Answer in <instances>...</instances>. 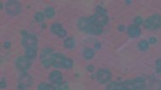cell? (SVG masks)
<instances>
[{
  "label": "cell",
  "instance_id": "1",
  "mask_svg": "<svg viewBox=\"0 0 161 90\" xmlns=\"http://www.w3.org/2000/svg\"><path fill=\"white\" fill-rule=\"evenodd\" d=\"M78 27L80 31L95 35L100 34L103 31V26L93 23L89 18H80L78 21Z\"/></svg>",
  "mask_w": 161,
  "mask_h": 90
},
{
  "label": "cell",
  "instance_id": "2",
  "mask_svg": "<svg viewBox=\"0 0 161 90\" xmlns=\"http://www.w3.org/2000/svg\"><path fill=\"white\" fill-rule=\"evenodd\" d=\"M53 65L55 68L70 69L73 66V61L63 54H55L53 58Z\"/></svg>",
  "mask_w": 161,
  "mask_h": 90
},
{
  "label": "cell",
  "instance_id": "3",
  "mask_svg": "<svg viewBox=\"0 0 161 90\" xmlns=\"http://www.w3.org/2000/svg\"><path fill=\"white\" fill-rule=\"evenodd\" d=\"M54 54H53V50L49 48H46V49L43 50L42 53H41L40 59L41 63L44 68H48L51 65H53Z\"/></svg>",
  "mask_w": 161,
  "mask_h": 90
},
{
  "label": "cell",
  "instance_id": "4",
  "mask_svg": "<svg viewBox=\"0 0 161 90\" xmlns=\"http://www.w3.org/2000/svg\"><path fill=\"white\" fill-rule=\"evenodd\" d=\"M143 25L144 27L149 30H157L161 27V16L159 15H153L149 16L144 21Z\"/></svg>",
  "mask_w": 161,
  "mask_h": 90
},
{
  "label": "cell",
  "instance_id": "5",
  "mask_svg": "<svg viewBox=\"0 0 161 90\" xmlns=\"http://www.w3.org/2000/svg\"><path fill=\"white\" fill-rule=\"evenodd\" d=\"M21 44L25 50H26V49H37V37L33 34L25 33L22 36Z\"/></svg>",
  "mask_w": 161,
  "mask_h": 90
},
{
  "label": "cell",
  "instance_id": "6",
  "mask_svg": "<svg viewBox=\"0 0 161 90\" xmlns=\"http://www.w3.org/2000/svg\"><path fill=\"white\" fill-rule=\"evenodd\" d=\"M5 10L9 16H16L19 15L21 11V3L16 0H9L6 3L5 5Z\"/></svg>",
  "mask_w": 161,
  "mask_h": 90
},
{
  "label": "cell",
  "instance_id": "7",
  "mask_svg": "<svg viewBox=\"0 0 161 90\" xmlns=\"http://www.w3.org/2000/svg\"><path fill=\"white\" fill-rule=\"evenodd\" d=\"M31 59H29L26 56H20L16 60V68L18 69L21 72H24L27 71L28 69L31 66Z\"/></svg>",
  "mask_w": 161,
  "mask_h": 90
},
{
  "label": "cell",
  "instance_id": "8",
  "mask_svg": "<svg viewBox=\"0 0 161 90\" xmlns=\"http://www.w3.org/2000/svg\"><path fill=\"white\" fill-rule=\"evenodd\" d=\"M96 78L99 83H107V82L110 80V78H111V72H109L108 69H99V71L96 72Z\"/></svg>",
  "mask_w": 161,
  "mask_h": 90
},
{
  "label": "cell",
  "instance_id": "9",
  "mask_svg": "<svg viewBox=\"0 0 161 90\" xmlns=\"http://www.w3.org/2000/svg\"><path fill=\"white\" fill-rule=\"evenodd\" d=\"M32 84V79L29 75L24 73L21 76L18 82V88L20 90H25Z\"/></svg>",
  "mask_w": 161,
  "mask_h": 90
},
{
  "label": "cell",
  "instance_id": "10",
  "mask_svg": "<svg viewBox=\"0 0 161 90\" xmlns=\"http://www.w3.org/2000/svg\"><path fill=\"white\" fill-rule=\"evenodd\" d=\"M89 20L94 24H96L98 26H104V25H106L108 21V16H105V15L98 14V13L90 16Z\"/></svg>",
  "mask_w": 161,
  "mask_h": 90
},
{
  "label": "cell",
  "instance_id": "11",
  "mask_svg": "<svg viewBox=\"0 0 161 90\" xmlns=\"http://www.w3.org/2000/svg\"><path fill=\"white\" fill-rule=\"evenodd\" d=\"M51 31L53 34L59 36V37H66V34H67L65 28L63 27L62 25H60L59 23H54L51 26Z\"/></svg>",
  "mask_w": 161,
  "mask_h": 90
},
{
  "label": "cell",
  "instance_id": "12",
  "mask_svg": "<svg viewBox=\"0 0 161 90\" xmlns=\"http://www.w3.org/2000/svg\"><path fill=\"white\" fill-rule=\"evenodd\" d=\"M49 81L53 84H59L62 83L63 80V76L62 73L59 72V71H54V72H52L49 74Z\"/></svg>",
  "mask_w": 161,
  "mask_h": 90
},
{
  "label": "cell",
  "instance_id": "13",
  "mask_svg": "<svg viewBox=\"0 0 161 90\" xmlns=\"http://www.w3.org/2000/svg\"><path fill=\"white\" fill-rule=\"evenodd\" d=\"M133 84L134 88L137 89H143L145 88V80L143 78H136L134 80H131Z\"/></svg>",
  "mask_w": 161,
  "mask_h": 90
},
{
  "label": "cell",
  "instance_id": "14",
  "mask_svg": "<svg viewBox=\"0 0 161 90\" xmlns=\"http://www.w3.org/2000/svg\"><path fill=\"white\" fill-rule=\"evenodd\" d=\"M127 33L131 37H137L141 34V30L136 26H131L127 30Z\"/></svg>",
  "mask_w": 161,
  "mask_h": 90
},
{
  "label": "cell",
  "instance_id": "15",
  "mask_svg": "<svg viewBox=\"0 0 161 90\" xmlns=\"http://www.w3.org/2000/svg\"><path fill=\"white\" fill-rule=\"evenodd\" d=\"M124 88L123 83H111L108 85L107 90H121Z\"/></svg>",
  "mask_w": 161,
  "mask_h": 90
},
{
  "label": "cell",
  "instance_id": "16",
  "mask_svg": "<svg viewBox=\"0 0 161 90\" xmlns=\"http://www.w3.org/2000/svg\"><path fill=\"white\" fill-rule=\"evenodd\" d=\"M25 56L28 57L29 59H33L37 57V49H26L25 50Z\"/></svg>",
  "mask_w": 161,
  "mask_h": 90
},
{
  "label": "cell",
  "instance_id": "17",
  "mask_svg": "<svg viewBox=\"0 0 161 90\" xmlns=\"http://www.w3.org/2000/svg\"><path fill=\"white\" fill-rule=\"evenodd\" d=\"M64 46L66 49H72L75 47V40L72 37H68L64 41Z\"/></svg>",
  "mask_w": 161,
  "mask_h": 90
},
{
  "label": "cell",
  "instance_id": "18",
  "mask_svg": "<svg viewBox=\"0 0 161 90\" xmlns=\"http://www.w3.org/2000/svg\"><path fill=\"white\" fill-rule=\"evenodd\" d=\"M94 56V50L92 49H87L84 50L83 57L86 59H91Z\"/></svg>",
  "mask_w": 161,
  "mask_h": 90
},
{
  "label": "cell",
  "instance_id": "19",
  "mask_svg": "<svg viewBox=\"0 0 161 90\" xmlns=\"http://www.w3.org/2000/svg\"><path fill=\"white\" fill-rule=\"evenodd\" d=\"M44 13H45V16L48 17V18H53L54 16V14H55V11H54V9L52 8V7H48L44 10Z\"/></svg>",
  "mask_w": 161,
  "mask_h": 90
},
{
  "label": "cell",
  "instance_id": "20",
  "mask_svg": "<svg viewBox=\"0 0 161 90\" xmlns=\"http://www.w3.org/2000/svg\"><path fill=\"white\" fill-rule=\"evenodd\" d=\"M37 90H56L55 88L53 87V85L48 83H41L38 88H37Z\"/></svg>",
  "mask_w": 161,
  "mask_h": 90
},
{
  "label": "cell",
  "instance_id": "21",
  "mask_svg": "<svg viewBox=\"0 0 161 90\" xmlns=\"http://www.w3.org/2000/svg\"><path fill=\"white\" fill-rule=\"evenodd\" d=\"M149 43L146 40L140 41L139 44H138V48H139V50H142V51H145V50H147L149 49Z\"/></svg>",
  "mask_w": 161,
  "mask_h": 90
},
{
  "label": "cell",
  "instance_id": "22",
  "mask_svg": "<svg viewBox=\"0 0 161 90\" xmlns=\"http://www.w3.org/2000/svg\"><path fill=\"white\" fill-rule=\"evenodd\" d=\"M35 20L37 21V22H43L44 21V18H45V16H44L43 13L41 12H37L34 15Z\"/></svg>",
  "mask_w": 161,
  "mask_h": 90
},
{
  "label": "cell",
  "instance_id": "23",
  "mask_svg": "<svg viewBox=\"0 0 161 90\" xmlns=\"http://www.w3.org/2000/svg\"><path fill=\"white\" fill-rule=\"evenodd\" d=\"M96 12L98 14H101V15H105V16H107V10L101 6L96 7Z\"/></svg>",
  "mask_w": 161,
  "mask_h": 90
},
{
  "label": "cell",
  "instance_id": "24",
  "mask_svg": "<svg viewBox=\"0 0 161 90\" xmlns=\"http://www.w3.org/2000/svg\"><path fill=\"white\" fill-rule=\"evenodd\" d=\"M58 88H59V90H68L69 85L67 83H63L59 84Z\"/></svg>",
  "mask_w": 161,
  "mask_h": 90
},
{
  "label": "cell",
  "instance_id": "25",
  "mask_svg": "<svg viewBox=\"0 0 161 90\" xmlns=\"http://www.w3.org/2000/svg\"><path fill=\"white\" fill-rule=\"evenodd\" d=\"M134 21H135L136 25H141V24H143V18L141 16H137L135 18Z\"/></svg>",
  "mask_w": 161,
  "mask_h": 90
},
{
  "label": "cell",
  "instance_id": "26",
  "mask_svg": "<svg viewBox=\"0 0 161 90\" xmlns=\"http://www.w3.org/2000/svg\"><path fill=\"white\" fill-rule=\"evenodd\" d=\"M149 44H155L157 43V39L155 37H150L149 41Z\"/></svg>",
  "mask_w": 161,
  "mask_h": 90
},
{
  "label": "cell",
  "instance_id": "27",
  "mask_svg": "<svg viewBox=\"0 0 161 90\" xmlns=\"http://www.w3.org/2000/svg\"><path fill=\"white\" fill-rule=\"evenodd\" d=\"M6 86H7L6 81H5L3 78H2V80H1V88H5Z\"/></svg>",
  "mask_w": 161,
  "mask_h": 90
},
{
  "label": "cell",
  "instance_id": "28",
  "mask_svg": "<svg viewBox=\"0 0 161 90\" xmlns=\"http://www.w3.org/2000/svg\"><path fill=\"white\" fill-rule=\"evenodd\" d=\"M156 66L157 67H161V59H157L156 60Z\"/></svg>",
  "mask_w": 161,
  "mask_h": 90
},
{
  "label": "cell",
  "instance_id": "29",
  "mask_svg": "<svg viewBox=\"0 0 161 90\" xmlns=\"http://www.w3.org/2000/svg\"><path fill=\"white\" fill-rule=\"evenodd\" d=\"M3 46H4V48H7V49H9V47H10V43H9V42H5V43H4V44H3Z\"/></svg>",
  "mask_w": 161,
  "mask_h": 90
},
{
  "label": "cell",
  "instance_id": "30",
  "mask_svg": "<svg viewBox=\"0 0 161 90\" xmlns=\"http://www.w3.org/2000/svg\"><path fill=\"white\" fill-rule=\"evenodd\" d=\"M87 69L89 70V72H93V69H94V66H93V65H90V66H88V67H87Z\"/></svg>",
  "mask_w": 161,
  "mask_h": 90
},
{
  "label": "cell",
  "instance_id": "31",
  "mask_svg": "<svg viewBox=\"0 0 161 90\" xmlns=\"http://www.w3.org/2000/svg\"><path fill=\"white\" fill-rule=\"evenodd\" d=\"M156 70H157V72H158V73H161V67H157Z\"/></svg>",
  "mask_w": 161,
  "mask_h": 90
},
{
  "label": "cell",
  "instance_id": "32",
  "mask_svg": "<svg viewBox=\"0 0 161 90\" xmlns=\"http://www.w3.org/2000/svg\"><path fill=\"white\" fill-rule=\"evenodd\" d=\"M121 90H131V89H129V88H125V87H124Z\"/></svg>",
  "mask_w": 161,
  "mask_h": 90
},
{
  "label": "cell",
  "instance_id": "33",
  "mask_svg": "<svg viewBox=\"0 0 161 90\" xmlns=\"http://www.w3.org/2000/svg\"><path fill=\"white\" fill-rule=\"evenodd\" d=\"M96 47H97V48H99V47H100V46H99V43H97V44H96Z\"/></svg>",
  "mask_w": 161,
  "mask_h": 90
},
{
  "label": "cell",
  "instance_id": "34",
  "mask_svg": "<svg viewBox=\"0 0 161 90\" xmlns=\"http://www.w3.org/2000/svg\"><path fill=\"white\" fill-rule=\"evenodd\" d=\"M131 2V1H126V3H130Z\"/></svg>",
  "mask_w": 161,
  "mask_h": 90
},
{
  "label": "cell",
  "instance_id": "35",
  "mask_svg": "<svg viewBox=\"0 0 161 90\" xmlns=\"http://www.w3.org/2000/svg\"><path fill=\"white\" fill-rule=\"evenodd\" d=\"M159 90H161V84L160 86H159Z\"/></svg>",
  "mask_w": 161,
  "mask_h": 90
}]
</instances>
